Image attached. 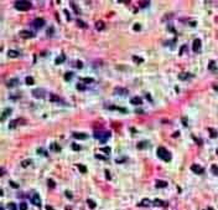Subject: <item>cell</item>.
Here are the masks:
<instances>
[{
  "instance_id": "f35d334b",
  "label": "cell",
  "mask_w": 218,
  "mask_h": 210,
  "mask_svg": "<svg viewBox=\"0 0 218 210\" xmlns=\"http://www.w3.org/2000/svg\"><path fill=\"white\" fill-rule=\"evenodd\" d=\"M101 150L104 152L106 154H109V153H110V148H109V147H103V148H101Z\"/></svg>"
},
{
  "instance_id": "52a82bcc",
  "label": "cell",
  "mask_w": 218,
  "mask_h": 210,
  "mask_svg": "<svg viewBox=\"0 0 218 210\" xmlns=\"http://www.w3.org/2000/svg\"><path fill=\"white\" fill-rule=\"evenodd\" d=\"M32 96L36 97V98H43V97H45V91L41 90V88L34 90V91H32Z\"/></svg>"
},
{
  "instance_id": "ab89813d",
  "label": "cell",
  "mask_w": 218,
  "mask_h": 210,
  "mask_svg": "<svg viewBox=\"0 0 218 210\" xmlns=\"http://www.w3.org/2000/svg\"><path fill=\"white\" fill-rule=\"evenodd\" d=\"M72 149L73 150H81V147L77 143H72Z\"/></svg>"
},
{
  "instance_id": "f907efd6",
  "label": "cell",
  "mask_w": 218,
  "mask_h": 210,
  "mask_svg": "<svg viewBox=\"0 0 218 210\" xmlns=\"http://www.w3.org/2000/svg\"><path fill=\"white\" fill-rule=\"evenodd\" d=\"M10 185H11V186H14V188H19V185H17L15 181H10Z\"/></svg>"
},
{
  "instance_id": "9f6ffc18",
  "label": "cell",
  "mask_w": 218,
  "mask_h": 210,
  "mask_svg": "<svg viewBox=\"0 0 218 210\" xmlns=\"http://www.w3.org/2000/svg\"><path fill=\"white\" fill-rule=\"evenodd\" d=\"M46 210H55V209H53V208H51L50 205H47V206H46Z\"/></svg>"
},
{
  "instance_id": "816d5d0a",
  "label": "cell",
  "mask_w": 218,
  "mask_h": 210,
  "mask_svg": "<svg viewBox=\"0 0 218 210\" xmlns=\"http://www.w3.org/2000/svg\"><path fill=\"white\" fill-rule=\"evenodd\" d=\"M182 122H183V126H187V118H186V117L182 118Z\"/></svg>"
},
{
  "instance_id": "1f68e13d",
  "label": "cell",
  "mask_w": 218,
  "mask_h": 210,
  "mask_svg": "<svg viewBox=\"0 0 218 210\" xmlns=\"http://www.w3.org/2000/svg\"><path fill=\"white\" fill-rule=\"evenodd\" d=\"M211 170H212V173H213L215 175H218V165L213 164V165L211 167Z\"/></svg>"
},
{
  "instance_id": "681fc988",
  "label": "cell",
  "mask_w": 218,
  "mask_h": 210,
  "mask_svg": "<svg viewBox=\"0 0 218 210\" xmlns=\"http://www.w3.org/2000/svg\"><path fill=\"white\" fill-rule=\"evenodd\" d=\"M77 67H78V69H82V67H83V64H82L81 61H77Z\"/></svg>"
},
{
  "instance_id": "c3c4849f",
  "label": "cell",
  "mask_w": 218,
  "mask_h": 210,
  "mask_svg": "<svg viewBox=\"0 0 218 210\" xmlns=\"http://www.w3.org/2000/svg\"><path fill=\"white\" fill-rule=\"evenodd\" d=\"M146 147V142H141L140 144H138V148H144Z\"/></svg>"
},
{
  "instance_id": "d4e9b609",
  "label": "cell",
  "mask_w": 218,
  "mask_h": 210,
  "mask_svg": "<svg viewBox=\"0 0 218 210\" xmlns=\"http://www.w3.org/2000/svg\"><path fill=\"white\" fill-rule=\"evenodd\" d=\"M51 149H52V150H56V152H60V150H61V147H60L57 143H52V144H51Z\"/></svg>"
},
{
  "instance_id": "7402d4cb",
  "label": "cell",
  "mask_w": 218,
  "mask_h": 210,
  "mask_svg": "<svg viewBox=\"0 0 218 210\" xmlns=\"http://www.w3.org/2000/svg\"><path fill=\"white\" fill-rule=\"evenodd\" d=\"M96 28H97V30H98V31L103 30V29H104V23H103V21H97Z\"/></svg>"
},
{
  "instance_id": "7c38bea8",
  "label": "cell",
  "mask_w": 218,
  "mask_h": 210,
  "mask_svg": "<svg viewBox=\"0 0 218 210\" xmlns=\"http://www.w3.org/2000/svg\"><path fill=\"white\" fill-rule=\"evenodd\" d=\"M114 92H115L116 95H126V93H128V90H126V88H121V87H115Z\"/></svg>"
},
{
  "instance_id": "9a60e30c",
  "label": "cell",
  "mask_w": 218,
  "mask_h": 210,
  "mask_svg": "<svg viewBox=\"0 0 218 210\" xmlns=\"http://www.w3.org/2000/svg\"><path fill=\"white\" fill-rule=\"evenodd\" d=\"M50 101H51V102H61V98H60L57 95L51 93V95H50Z\"/></svg>"
},
{
  "instance_id": "4dcf8cb0",
  "label": "cell",
  "mask_w": 218,
  "mask_h": 210,
  "mask_svg": "<svg viewBox=\"0 0 218 210\" xmlns=\"http://www.w3.org/2000/svg\"><path fill=\"white\" fill-rule=\"evenodd\" d=\"M87 203H88V206H89L91 209H94V208L97 206V205H96V203H94L93 200H91V199H88V200H87Z\"/></svg>"
},
{
  "instance_id": "cb8c5ba5",
  "label": "cell",
  "mask_w": 218,
  "mask_h": 210,
  "mask_svg": "<svg viewBox=\"0 0 218 210\" xmlns=\"http://www.w3.org/2000/svg\"><path fill=\"white\" fill-rule=\"evenodd\" d=\"M25 82H26V85H29V86H31V85H34V78L31 77V76H27L26 78H25Z\"/></svg>"
},
{
  "instance_id": "f1b7e54d",
  "label": "cell",
  "mask_w": 218,
  "mask_h": 210,
  "mask_svg": "<svg viewBox=\"0 0 218 210\" xmlns=\"http://www.w3.org/2000/svg\"><path fill=\"white\" fill-rule=\"evenodd\" d=\"M72 77H73V73H72V72H66V73H65V80H66V81H70V80H72Z\"/></svg>"
},
{
  "instance_id": "ba28073f",
  "label": "cell",
  "mask_w": 218,
  "mask_h": 210,
  "mask_svg": "<svg viewBox=\"0 0 218 210\" xmlns=\"http://www.w3.org/2000/svg\"><path fill=\"white\" fill-rule=\"evenodd\" d=\"M192 50H193L195 52H198V51L201 50V40H200V39H196V40L193 41V44H192Z\"/></svg>"
},
{
  "instance_id": "836d02e7",
  "label": "cell",
  "mask_w": 218,
  "mask_h": 210,
  "mask_svg": "<svg viewBox=\"0 0 218 210\" xmlns=\"http://www.w3.org/2000/svg\"><path fill=\"white\" fill-rule=\"evenodd\" d=\"M81 81H82V82H87V83H92V82H94V80H93V78H89V77L81 78Z\"/></svg>"
},
{
  "instance_id": "680465c9",
  "label": "cell",
  "mask_w": 218,
  "mask_h": 210,
  "mask_svg": "<svg viewBox=\"0 0 218 210\" xmlns=\"http://www.w3.org/2000/svg\"><path fill=\"white\" fill-rule=\"evenodd\" d=\"M216 152H217V154H218V148H217V150H216Z\"/></svg>"
},
{
  "instance_id": "4fadbf2b",
  "label": "cell",
  "mask_w": 218,
  "mask_h": 210,
  "mask_svg": "<svg viewBox=\"0 0 218 210\" xmlns=\"http://www.w3.org/2000/svg\"><path fill=\"white\" fill-rule=\"evenodd\" d=\"M10 113H11V108H5L4 112H2V114H1V121H5L6 117H7Z\"/></svg>"
},
{
  "instance_id": "ee69618b",
  "label": "cell",
  "mask_w": 218,
  "mask_h": 210,
  "mask_svg": "<svg viewBox=\"0 0 218 210\" xmlns=\"http://www.w3.org/2000/svg\"><path fill=\"white\" fill-rule=\"evenodd\" d=\"M140 29H141L140 24H135V25H134V30H135V31H140Z\"/></svg>"
},
{
  "instance_id": "e0dca14e",
  "label": "cell",
  "mask_w": 218,
  "mask_h": 210,
  "mask_svg": "<svg viewBox=\"0 0 218 210\" xmlns=\"http://www.w3.org/2000/svg\"><path fill=\"white\" fill-rule=\"evenodd\" d=\"M7 55H9V57H19V56H20V54H19L16 50H10V51L7 52Z\"/></svg>"
},
{
  "instance_id": "3957f363",
  "label": "cell",
  "mask_w": 218,
  "mask_h": 210,
  "mask_svg": "<svg viewBox=\"0 0 218 210\" xmlns=\"http://www.w3.org/2000/svg\"><path fill=\"white\" fill-rule=\"evenodd\" d=\"M94 137L97 139H99L101 142H106L110 137V132H96L94 133Z\"/></svg>"
},
{
  "instance_id": "8992f818",
  "label": "cell",
  "mask_w": 218,
  "mask_h": 210,
  "mask_svg": "<svg viewBox=\"0 0 218 210\" xmlns=\"http://www.w3.org/2000/svg\"><path fill=\"white\" fill-rule=\"evenodd\" d=\"M191 170H192L193 173H196V174H202V173L205 172V169H203L202 167H200L198 164H192V165H191Z\"/></svg>"
},
{
  "instance_id": "b9f144b4",
  "label": "cell",
  "mask_w": 218,
  "mask_h": 210,
  "mask_svg": "<svg viewBox=\"0 0 218 210\" xmlns=\"http://www.w3.org/2000/svg\"><path fill=\"white\" fill-rule=\"evenodd\" d=\"M139 4H140V6H141V8H146V6L150 4V1H140Z\"/></svg>"
},
{
  "instance_id": "2e32d148",
  "label": "cell",
  "mask_w": 218,
  "mask_h": 210,
  "mask_svg": "<svg viewBox=\"0 0 218 210\" xmlns=\"http://www.w3.org/2000/svg\"><path fill=\"white\" fill-rule=\"evenodd\" d=\"M167 186V181L165 180H157L156 181V188H166Z\"/></svg>"
},
{
  "instance_id": "f5cc1de1",
  "label": "cell",
  "mask_w": 218,
  "mask_h": 210,
  "mask_svg": "<svg viewBox=\"0 0 218 210\" xmlns=\"http://www.w3.org/2000/svg\"><path fill=\"white\" fill-rule=\"evenodd\" d=\"M185 49H186V46H182L181 49H180V55H182V52L185 51Z\"/></svg>"
},
{
  "instance_id": "5b68a950",
  "label": "cell",
  "mask_w": 218,
  "mask_h": 210,
  "mask_svg": "<svg viewBox=\"0 0 218 210\" xmlns=\"http://www.w3.org/2000/svg\"><path fill=\"white\" fill-rule=\"evenodd\" d=\"M31 203L34 205H36V206H41V198H40V195L37 193H34L31 195Z\"/></svg>"
},
{
  "instance_id": "60d3db41",
  "label": "cell",
  "mask_w": 218,
  "mask_h": 210,
  "mask_svg": "<svg viewBox=\"0 0 218 210\" xmlns=\"http://www.w3.org/2000/svg\"><path fill=\"white\" fill-rule=\"evenodd\" d=\"M19 208H20V210H27V204L26 203H21Z\"/></svg>"
},
{
  "instance_id": "83f0119b",
  "label": "cell",
  "mask_w": 218,
  "mask_h": 210,
  "mask_svg": "<svg viewBox=\"0 0 218 210\" xmlns=\"http://www.w3.org/2000/svg\"><path fill=\"white\" fill-rule=\"evenodd\" d=\"M77 168L79 169L81 173H87V168H86L84 165H82V164H77Z\"/></svg>"
},
{
  "instance_id": "7bdbcfd3",
  "label": "cell",
  "mask_w": 218,
  "mask_h": 210,
  "mask_svg": "<svg viewBox=\"0 0 218 210\" xmlns=\"http://www.w3.org/2000/svg\"><path fill=\"white\" fill-rule=\"evenodd\" d=\"M104 173H106V178H107L108 180H110V179H111V175H110V173H109V170H107V169H106V170H104Z\"/></svg>"
},
{
  "instance_id": "bcb514c9",
  "label": "cell",
  "mask_w": 218,
  "mask_h": 210,
  "mask_svg": "<svg viewBox=\"0 0 218 210\" xmlns=\"http://www.w3.org/2000/svg\"><path fill=\"white\" fill-rule=\"evenodd\" d=\"M77 24H78V26H82V28H86V26H87V25H86L83 21H79V20L77 21Z\"/></svg>"
},
{
  "instance_id": "44dd1931",
  "label": "cell",
  "mask_w": 218,
  "mask_h": 210,
  "mask_svg": "<svg viewBox=\"0 0 218 210\" xmlns=\"http://www.w3.org/2000/svg\"><path fill=\"white\" fill-rule=\"evenodd\" d=\"M208 132H210V136H211V138H216L218 134H217V131L215 129V128H208Z\"/></svg>"
},
{
  "instance_id": "f6af8a7d",
  "label": "cell",
  "mask_w": 218,
  "mask_h": 210,
  "mask_svg": "<svg viewBox=\"0 0 218 210\" xmlns=\"http://www.w3.org/2000/svg\"><path fill=\"white\" fill-rule=\"evenodd\" d=\"M77 90H82V91H84V90H86V87H84L83 85L78 83V85H77Z\"/></svg>"
},
{
  "instance_id": "db71d44e",
  "label": "cell",
  "mask_w": 218,
  "mask_h": 210,
  "mask_svg": "<svg viewBox=\"0 0 218 210\" xmlns=\"http://www.w3.org/2000/svg\"><path fill=\"white\" fill-rule=\"evenodd\" d=\"M65 14H66V18H67V20H70V15H68V11H67V10H65Z\"/></svg>"
},
{
  "instance_id": "ac0fdd59",
  "label": "cell",
  "mask_w": 218,
  "mask_h": 210,
  "mask_svg": "<svg viewBox=\"0 0 218 210\" xmlns=\"http://www.w3.org/2000/svg\"><path fill=\"white\" fill-rule=\"evenodd\" d=\"M17 82H19L17 78H12V80H10V81L7 82V87H15V86L17 85Z\"/></svg>"
},
{
  "instance_id": "7a4b0ae2",
  "label": "cell",
  "mask_w": 218,
  "mask_h": 210,
  "mask_svg": "<svg viewBox=\"0 0 218 210\" xmlns=\"http://www.w3.org/2000/svg\"><path fill=\"white\" fill-rule=\"evenodd\" d=\"M157 155H159V158H161L165 162H170L171 160V153L165 147H159L157 148Z\"/></svg>"
},
{
  "instance_id": "d6a6232c",
  "label": "cell",
  "mask_w": 218,
  "mask_h": 210,
  "mask_svg": "<svg viewBox=\"0 0 218 210\" xmlns=\"http://www.w3.org/2000/svg\"><path fill=\"white\" fill-rule=\"evenodd\" d=\"M133 60H134V62H136V64H141V62H144V60H143L141 57H138V56H133Z\"/></svg>"
},
{
  "instance_id": "d6986e66",
  "label": "cell",
  "mask_w": 218,
  "mask_h": 210,
  "mask_svg": "<svg viewBox=\"0 0 218 210\" xmlns=\"http://www.w3.org/2000/svg\"><path fill=\"white\" fill-rule=\"evenodd\" d=\"M154 205H156V206H166V203L160 200V199H155L154 200Z\"/></svg>"
},
{
  "instance_id": "8fae6325",
  "label": "cell",
  "mask_w": 218,
  "mask_h": 210,
  "mask_svg": "<svg viewBox=\"0 0 218 210\" xmlns=\"http://www.w3.org/2000/svg\"><path fill=\"white\" fill-rule=\"evenodd\" d=\"M73 137H74L76 139H87V138H88V136H87L86 133H78V132H74V133H73Z\"/></svg>"
},
{
  "instance_id": "e575fe53",
  "label": "cell",
  "mask_w": 218,
  "mask_h": 210,
  "mask_svg": "<svg viewBox=\"0 0 218 210\" xmlns=\"http://www.w3.org/2000/svg\"><path fill=\"white\" fill-rule=\"evenodd\" d=\"M17 122H19V119H14V121H11V122H10V124H9V128H15Z\"/></svg>"
},
{
  "instance_id": "11a10c76",
  "label": "cell",
  "mask_w": 218,
  "mask_h": 210,
  "mask_svg": "<svg viewBox=\"0 0 218 210\" xmlns=\"http://www.w3.org/2000/svg\"><path fill=\"white\" fill-rule=\"evenodd\" d=\"M213 88H215L216 91H218V83H215V85H213Z\"/></svg>"
},
{
  "instance_id": "d590c367",
  "label": "cell",
  "mask_w": 218,
  "mask_h": 210,
  "mask_svg": "<svg viewBox=\"0 0 218 210\" xmlns=\"http://www.w3.org/2000/svg\"><path fill=\"white\" fill-rule=\"evenodd\" d=\"M7 209L9 210H16V205L14 203H9L7 204Z\"/></svg>"
},
{
  "instance_id": "ffe728a7",
  "label": "cell",
  "mask_w": 218,
  "mask_h": 210,
  "mask_svg": "<svg viewBox=\"0 0 218 210\" xmlns=\"http://www.w3.org/2000/svg\"><path fill=\"white\" fill-rule=\"evenodd\" d=\"M139 205H140V206H150V205H151V201H150L149 199H143V200L140 201Z\"/></svg>"
},
{
  "instance_id": "8d00e7d4",
  "label": "cell",
  "mask_w": 218,
  "mask_h": 210,
  "mask_svg": "<svg viewBox=\"0 0 218 210\" xmlns=\"http://www.w3.org/2000/svg\"><path fill=\"white\" fill-rule=\"evenodd\" d=\"M96 158H97V159H101V160H108V158H107V157L101 155V154H96Z\"/></svg>"
},
{
  "instance_id": "6da1fadb",
  "label": "cell",
  "mask_w": 218,
  "mask_h": 210,
  "mask_svg": "<svg viewBox=\"0 0 218 210\" xmlns=\"http://www.w3.org/2000/svg\"><path fill=\"white\" fill-rule=\"evenodd\" d=\"M32 6V4L27 0H21V1H16L15 3V9L19 10V11H27L30 10Z\"/></svg>"
},
{
  "instance_id": "484cf974",
  "label": "cell",
  "mask_w": 218,
  "mask_h": 210,
  "mask_svg": "<svg viewBox=\"0 0 218 210\" xmlns=\"http://www.w3.org/2000/svg\"><path fill=\"white\" fill-rule=\"evenodd\" d=\"M71 6L73 8V10L76 11V14H81V10L78 9V6H77V4L74 1H71Z\"/></svg>"
},
{
  "instance_id": "4316f807",
  "label": "cell",
  "mask_w": 218,
  "mask_h": 210,
  "mask_svg": "<svg viewBox=\"0 0 218 210\" xmlns=\"http://www.w3.org/2000/svg\"><path fill=\"white\" fill-rule=\"evenodd\" d=\"M190 76H191L190 73H187V72H183V73H180V75H179V78H180V80H187Z\"/></svg>"
},
{
  "instance_id": "74e56055",
  "label": "cell",
  "mask_w": 218,
  "mask_h": 210,
  "mask_svg": "<svg viewBox=\"0 0 218 210\" xmlns=\"http://www.w3.org/2000/svg\"><path fill=\"white\" fill-rule=\"evenodd\" d=\"M47 183H48V186H50V188H55V186H56V184H55V181H53L52 179H48Z\"/></svg>"
},
{
  "instance_id": "7dc6e473",
  "label": "cell",
  "mask_w": 218,
  "mask_h": 210,
  "mask_svg": "<svg viewBox=\"0 0 218 210\" xmlns=\"http://www.w3.org/2000/svg\"><path fill=\"white\" fill-rule=\"evenodd\" d=\"M65 194H66V196H67L68 199H72V194H71V191L67 190V191H65Z\"/></svg>"
},
{
  "instance_id": "603a6c76",
  "label": "cell",
  "mask_w": 218,
  "mask_h": 210,
  "mask_svg": "<svg viewBox=\"0 0 218 210\" xmlns=\"http://www.w3.org/2000/svg\"><path fill=\"white\" fill-rule=\"evenodd\" d=\"M31 163H32V160H31V159H25V160H22V162H21V167L26 168V167H29Z\"/></svg>"
},
{
  "instance_id": "30bf717a",
  "label": "cell",
  "mask_w": 218,
  "mask_h": 210,
  "mask_svg": "<svg viewBox=\"0 0 218 210\" xmlns=\"http://www.w3.org/2000/svg\"><path fill=\"white\" fill-rule=\"evenodd\" d=\"M130 103H133L134 106H139L143 103V100L139 97V96H135V97H133L131 100H130Z\"/></svg>"
},
{
  "instance_id": "277c9868",
  "label": "cell",
  "mask_w": 218,
  "mask_h": 210,
  "mask_svg": "<svg viewBox=\"0 0 218 210\" xmlns=\"http://www.w3.org/2000/svg\"><path fill=\"white\" fill-rule=\"evenodd\" d=\"M32 25H34L35 29H41V28H43V26H45V19L37 18V19H35V20L32 21Z\"/></svg>"
},
{
  "instance_id": "5bb4252c",
  "label": "cell",
  "mask_w": 218,
  "mask_h": 210,
  "mask_svg": "<svg viewBox=\"0 0 218 210\" xmlns=\"http://www.w3.org/2000/svg\"><path fill=\"white\" fill-rule=\"evenodd\" d=\"M65 60H66V56L62 54V55H60L58 57H56V60H55V64H56V65H60V64H62Z\"/></svg>"
},
{
  "instance_id": "f546056e",
  "label": "cell",
  "mask_w": 218,
  "mask_h": 210,
  "mask_svg": "<svg viewBox=\"0 0 218 210\" xmlns=\"http://www.w3.org/2000/svg\"><path fill=\"white\" fill-rule=\"evenodd\" d=\"M208 69H210L211 71H216V62H215V61H210Z\"/></svg>"
},
{
  "instance_id": "6f0895ef",
  "label": "cell",
  "mask_w": 218,
  "mask_h": 210,
  "mask_svg": "<svg viewBox=\"0 0 218 210\" xmlns=\"http://www.w3.org/2000/svg\"><path fill=\"white\" fill-rule=\"evenodd\" d=\"M208 210H213V209H212V208H210V209H208Z\"/></svg>"
},
{
  "instance_id": "9c48e42d",
  "label": "cell",
  "mask_w": 218,
  "mask_h": 210,
  "mask_svg": "<svg viewBox=\"0 0 218 210\" xmlns=\"http://www.w3.org/2000/svg\"><path fill=\"white\" fill-rule=\"evenodd\" d=\"M20 36H21V37H24V39H31V37H34L35 35H34L31 31L22 30V31H20Z\"/></svg>"
}]
</instances>
